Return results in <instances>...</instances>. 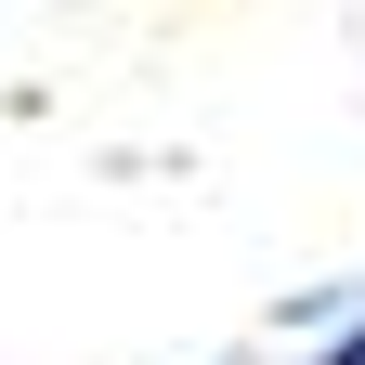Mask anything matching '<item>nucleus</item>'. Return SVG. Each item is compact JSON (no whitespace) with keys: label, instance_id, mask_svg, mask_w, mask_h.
Segmentation results:
<instances>
[{"label":"nucleus","instance_id":"obj_1","mask_svg":"<svg viewBox=\"0 0 365 365\" xmlns=\"http://www.w3.org/2000/svg\"><path fill=\"white\" fill-rule=\"evenodd\" d=\"M313 365H365V313H352V327H339L327 352H313Z\"/></svg>","mask_w":365,"mask_h":365}]
</instances>
